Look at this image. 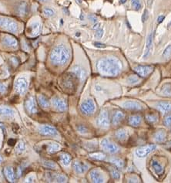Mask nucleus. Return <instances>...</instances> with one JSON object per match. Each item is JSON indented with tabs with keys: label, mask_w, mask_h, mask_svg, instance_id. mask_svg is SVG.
<instances>
[{
	"label": "nucleus",
	"mask_w": 171,
	"mask_h": 183,
	"mask_svg": "<svg viewBox=\"0 0 171 183\" xmlns=\"http://www.w3.org/2000/svg\"><path fill=\"white\" fill-rule=\"evenodd\" d=\"M122 67L120 61L113 57L102 58L96 63L98 71L105 76H117L120 73Z\"/></svg>",
	"instance_id": "1"
},
{
	"label": "nucleus",
	"mask_w": 171,
	"mask_h": 183,
	"mask_svg": "<svg viewBox=\"0 0 171 183\" xmlns=\"http://www.w3.org/2000/svg\"><path fill=\"white\" fill-rule=\"evenodd\" d=\"M70 58V53L65 45H59L53 49L50 53V61L56 66H63Z\"/></svg>",
	"instance_id": "2"
},
{
	"label": "nucleus",
	"mask_w": 171,
	"mask_h": 183,
	"mask_svg": "<svg viewBox=\"0 0 171 183\" xmlns=\"http://www.w3.org/2000/svg\"><path fill=\"white\" fill-rule=\"evenodd\" d=\"M0 28L9 33H15L18 31V24L13 19L6 17H0Z\"/></svg>",
	"instance_id": "3"
},
{
	"label": "nucleus",
	"mask_w": 171,
	"mask_h": 183,
	"mask_svg": "<svg viewBox=\"0 0 171 183\" xmlns=\"http://www.w3.org/2000/svg\"><path fill=\"white\" fill-rule=\"evenodd\" d=\"M96 124L99 128L103 129H106L110 127V120L109 113L106 110H103L100 114H99L96 120Z\"/></svg>",
	"instance_id": "4"
},
{
	"label": "nucleus",
	"mask_w": 171,
	"mask_h": 183,
	"mask_svg": "<svg viewBox=\"0 0 171 183\" xmlns=\"http://www.w3.org/2000/svg\"><path fill=\"white\" fill-rule=\"evenodd\" d=\"M81 111L86 115H91L96 111V104L94 101L91 99H87L84 101L81 104Z\"/></svg>",
	"instance_id": "5"
},
{
	"label": "nucleus",
	"mask_w": 171,
	"mask_h": 183,
	"mask_svg": "<svg viewBox=\"0 0 171 183\" xmlns=\"http://www.w3.org/2000/svg\"><path fill=\"white\" fill-rule=\"evenodd\" d=\"M29 83L25 77L18 78L15 82V90L19 94L23 95L27 91Z\"/></svg>",
	"instance_id": "6"
},
{
	"label": "nucleus",
	"mask_w": 171,
	"mask_h": 183,
	"mask_svg": "<svg viewBox=\"0 0 171 183\" xmlns=\"http://www.w3.org/2000/svg\"><path fill=\"white\" fill-rule=\"evenodd\" d=\"M101 146L106 152L110 154H116L120 152V148L116 144L113 143L107 138L103 139L101 141Z\"/></svg>",
	"instance_id": "7"
},
{
	"label": "nucleus",
	"mask_w": 171,
	"mask_h": 183,
	"mask_svg": "<svg viewBox=\"0 0 171 183\" xmlns=\"http://www.w3.org/2000/svg\"><path fill=\"white\" fill-rule=\"evenodd\" d=\"M156 146L155 145H149L146 146H143L136 150V155L139 158H145L150 152L156 149Z\"/></svg>",
	"instance_id": "8"
},
{
	"label": "nucleus",
	"mask_w": 171,
	"mask_h": 183,
	"mask_svg": "<svg viewBox=\"0 0 171 183\" xmlns=\"http://www.w3.org/2000/svg\"><path fill=\"white\" fill-rule=\"evenodd\" d=\"M39 133L43 136H56L58 131L56 129L50 125H42L38 128Z\"/></svg>",
	"instance_id": "9"
},
{
	"label": "nucleus",
	"mask_w": 171,
	"mask_h": 183,
	"mask_svg": "<svg viewBox=\"0 0 171 183\" xmlns=\"http://www.w3.org/2000/svg\"><path fill=\"white\" fill-rule=\"evenodd\" d=\"M52 104L53 107L57 111H65L67 109V103L66 101H64L59 97H54L52 99Z\"/></svg>",
	"instance_id": "10"
},
{
	"label": "nucleus",
	"mask_w": 171,
	"mask_h": 183,
	"mask_svg": "<svg viewBox=\"0 0 171 183\" xmlns=\"http://www.w3.org/2000/svg\"><path fill=\"white\" fill-rule=\"evenodd\" d=\"M136 73L142 77H146L149 76L153 71V67L152 66H137L134 68Z\"/></svg>",
	"instance_id": "11"
},
{
	"label": "nucleus",
	"mask_w": 171,
	"mask_h": 183,
	"mask_svg": "<svg viewBox=\"0 0 171 183\" xmlns=\"http://www.w3.org/2000/svg\"><path fill=\"white\" fill-rule=\"evenodd\" d=\"M25 108L27 110V111L30 114H36L38 108H37V104H36V98L33 96H30L27 98L25 104Z\"/></svg>",
	"instance_id": "12"
},
{
	"label": "nucleus",
	"mask_w": 171,
	"mask_h": 183,
	"mask_svg": "<svg viewBox=\"0 0 171 183\" xmlns=\"http://www.w3.org/2000/svg\"><path fill=\"white\" fill-rule=\"evenodd\" d=\"M122 107L125 109L131 110V111H141L144 109V107L141 104L137 101H127L122 104Z\"/></svg>",
	"instance_id": "13"
},
{
	"label": "nucleus",
	"mask_w": 171,
	"mask_h": 183,
	"mask_svg": "<svg viewBox=\"0 0 171 183\" xmlns=\"http://www.w3.org/2000/svg\"><path fill=\"white\" fill-rule=\"evenodd\" d=\"M125 118V114L122 111L116 110L114 111L112 115V124L114 126H117L120 124Z\"/></svg>",
	"instance_id": "14"
},
{
	"label": "nucleus",
	"mask_w": 171,
	"mask_h": 183,
	"mask_svg": "<svg viewBox=\"0 0 171 183\" xmlns=\"http://www.w3.org/2000/svg\"><path fill=\"white\" fill-rule=\"evenodd\" d=\"M89 176L93 182L102 183L104 182V177L101 172L98 169H93L89 173Z\"/></svg>",
	"instance_id": "15"
},
{
	"label": "nucleus",
	"mask_w": 171,
	"mask_h": 183,
	"mask_svg": "<svg viewBox=\"0 0 171 183\" xmlns=\"http://www.w3.org/2000/svg\"><path fill=\"white\" fill-rule=\"evenodd\" d=\"M72 74H74V76L76 78H78L79 80H80L81 81L85 80L86 77H87V72L83 68H82L80 66H75L72 68Z\"/></svg>",
	"instance_id": "16"
},
{
	"label": "nucleus",
	"mask_w": 171,
	"mask_h": 183,
	"mask_svg": "<svg viewBox=\"0 0 171 183\" xmlns=\"http://www.w3.org/2000/svg\"><path fill=\"white\" fill-rule=\"evenodd\" d=\"M14 115L15 111L11 107L0 105V118H13Z\"/></svg>",
	"instance_id": "17"
},
{
	"label": "nucleus",
	"mask_w": 171,
	"mask_h": 183,
	"mask_svg": "<svg viewBox=\"0 0 171 183\" xmlns=\"http://www.w3.org/2000/svg\"><path fill=\"white\" fill-rule=\"evenodd\" d=\"M3 172H4V175L6 176V179L9 182H15V179H16V176H15V174L14 172L13 167H6L4 168Z\"/></svg>",
	"instance_id": "18"
},
{
	"label": "nucleus",
	"mask_w": 171,
	"mask_h": 183,
	"mask_svg": "<svg viewBox=\"0 0 171 183\" xmlns=\"http://www.w3.org/2000/svg\"><path fill=\"white\" fill-rule=\"evenodd\" d=\"M72 167H73L74 171H75L76 172L79 173V174L84 173L88 169V168H89L88 165L85 164V163H82V162H77V161L73 162Z\"/></svg>",
	"instance_id": "19"
},
{
	"label": "nucleus",
	"mask_w": 171,
	"mask_h": 183,
	"mask_svg": "<svg viewBox=\"0 0 171 183\" xmlns=\"http://www.w3.org/2000/svg\"><path fill=\"white\" fill-rule=\"evenodd\" d=\"M48 177H49V180L50 182H67L66 176L62 175V174L49 173Z\"/></svg>",
	"instance_id": "20"
},
{
	"label": "nucleus",
	"mask_w": 171,
	"mask_h": 183,
	"mask_svg": "<svg viewBox=\"0 0 171 183\" xmlns=\"http://www.w3.org/2000/svg\"><path fill=\"white\" fill-rule=\"evenodd\" d=\"M17 13L20 16H25L29 13V6L25 2H19L16 7Z\"/></svg>",
	"instance_id": "21"
},
{
	"label": "nucleus",
	"mask_w": 171,
	"mask_h": 183,
	"mask_svg": "<svg viewBox=\"0 0 171 183\" xmlns=\"http://www.w3.org/2000/svg\"><path fill=\"white\" fill-rule=\"evenodd\" d=\"M2 43L8 47H15L18 45V41L13 36H6L2 40Z\"/></svg>",
	"instance_id": "22"
},
{
	"label": "nucleus",
	"mask_w": 171,
	"mask_h": 183,
	"mask_svg": "<svg viewBox=\"0 0 171 183\" xmlns=\"http://www.w3.org/2000/svg\"><path fill=\"white\" fill-rule=\"evenodd\" d=\"M153 48V33H150L146 39V50H145V53L144 55V58L146 59L149 57V55L151 53Z\"/></svg>",
	"instance_id": "23"
},
{
	"label": "nucleus",
	"mask_w": 171,
	"mask_h": 183,
	"mask_svg": "<svg viewBox=\"0 0 171 183\" xmlns=\"http://www.w3.org/2000/svg\"><path fill=\"white\" fill-rule=\"evenodd\" d=\"M156 107L161 112L167 113L171 111V103L167 101H160L156 104Z\"/></svg>",
	"instance_id": "24"
},
{
	"label": "nucleus",
	"mask_w": 171,
	"mask_h": 183,
	"mask_svg": "<svg viewBox=\"0 0 171 183\" xmlns=\"http://www.w3.org/2000/svg\"><path fill=\"white\" fill-rule=\"evenodd\" d=\"M142 122V118L139 115H132L128 119V123L133 127H139Z\"/></svg>",
	"instance_id": "25"
},
{
	"label": "nucleus",
	"mask_w": 171,
	"mask_h": 183,
	"mask_svg": "<svg viewBox=\"0 0 171 183\" xmlns=\"http://www.w3.org/2000/svg\"><path fill=\"white\" fill-rule=\"evenodd\" d=\"M115 136H116V138L118 139L119 141H123L127 138L128 135H127V131L124 130V129H119L115 133Z\"/></svg>",
	"instance_id": "26"
},
{
	"label": "nucleus",
	"mask_w": 171,
	"mask_h": 183,
	"mask_svg": "<svg viewBox=\"0 0 171 183\" xmlns=\"http://www.w3.org/2000/svg\"><path fill=\"white\" fill-rule=\"evenodd\" d=\"M59 159H60V162H62V164L63 165H65V166L70 165V164L71 163V162H72L71 156L66 153L61 154V155H60V157H59Z\"/></svg>",
	"instance_id": "27"
},
{
	"label": "nucleus",
	"mask_w": 171,
	"mask_h": 183,
	"mask_svg": "<svg viewBox=\"0 0 171 183\" xmlns=\"http://www.w3.org/2000/svg\"><path fill=\"white\" fill-rule=\"evenodd\" d=\"M155 141L156 142H163L166 138V131L163 129L157 131L154 135Z\"/></svg>",
	"instance_id": "28"
},
{
	"label": "nucleus",
	"mask_w": 171,
	"mask_h": 183,
	"mask_svg": "<svg viewBox=\"0 0 171 183\" xmlns=\"http://www.w3.org/2000/svg\"><path fill=\"white\" fill-rule=\"evenodd\" d=\"M38 101L39 105L41 107L44 108V109H47L49 108V106H50V104H49V101H48L46 97L42 96V95H39L38 97Z\"/></svg>",
	"instance_id": "29"
},
{
	"label": "nucleus",
	"mask_w": 171,
	"mask_h": 183,
	"mask_svg": "<svg viewBox=\"0 0 171 183\" xmlns=\"http://www.w3.org/2000/svg\"><path fill=\"white\" fill-rule=\"evenodd\" d=\"M41 31V25L39 23H34L32 26H31V35L32 36H38L39 34L40 33Z\"/></svg>",
	"instance_id": "30"
},
{
	"label": "nucleus",
	"mask_w": 171,
	"mask_h": 183,
	"mask_svg": "<svg viewBox=\"0 0 171 183\" xmlns=\"http://www.w3.org/2000/svg\"><path fill=\"white\" fill-rule=\"evenodd\" d=\"M60 149V145L56 142H51L47 145V152L49 153H55Z\"/></svg>",
	"instance_id": "31"
},
{
	"label": "nucleus",
	"mask_w": 171,
	"mask_h": 183,
	"mask_svg": "<svg viewBox=\"0 0 171 183\" xmlns=\"http://www.w3.org/2000/svg\"><path fill=\"white\" fill-rule=\"evenodd\" d=\"M151 165H152V167L153 168V170L155 171V172H156L157 175H161V174L163 172V170H164V169H163V166H162L158 162H156V161L154 160L152 161Z\"/></svg>",
	"instance_id": "32"
},
{
	"label": "nucleus",
	"mask_w": 171,
	"mask_h": 183,
	"mask_svg": "<svg viewBox=\"0 0 171 183\" xmlns=\"http://www.w3.org/2000/svg\"><path fill=\"white\" fill-rule=\"evenodd\" d=\"M89 157L93 159H95V160H104L106 158V155L105 154L102 153V152H96V153H93L89 155Z\"/></svg>",
	"instance_id": "33"
},
{
	"label": "nucleus",
	"mask_w": 171,
	"mask_h": 183,
	"mask_svg": "<svg viewBox=\"0 0 171 183\" xmlns=\"http://www.w3.org/2000/svg\"><path fill=\"white\" fill-rule=\"evenodd\" d=\"M110 162L113 163V165H115L117 168H122L124 167V162L123 161L120 159V158H112L110 159Z\"/></svg>",
	"instance_id": "34"
},
{
	"label": "nucleus",
	"mask_w": 171,
	"mask_h": 183,
	"mask_svg": "<svg viewBox=\"0 0 171 183\" xmlns=\"http://www.w3.org/2000/svg\"><path fill=\"white\" fill-rule=\"evenodd\" d=\"M42 165L46 168H51V169H56L57 167H58L55 162H53V161L50 160H43L42 161Z\"/></svg>",
	"instance_id": "35"
},
{
	"label": "nucleus",
	"mask_w": 171,
	"mask_h": 183,
	"mask_svg": "<svg viewBox=\"0 0 171 183\" xmlns=\"http://www.w3.org/2000/svg\"><path fill=\"white\" fill-rule=\"evenodd\" d=\"M161 93H162L163 95H166V96L170 97L171 96V84H165L164 86L163 87L162 90H161Z\"/></svg>",
	"instance_id": "36"
},
{
	"label": "nucleus",
	"mask_w": 171,
	"mask_h": 183,
	"mask_svg": "<svg viewBox=\"0 0 171 183\" xmlns=\"http://www.w3.org/2000/svg\"><path fill=\"white\" fill-rule=\"evenodd\" d=\"M146 120L150 124H154L158 121V117L156 114H149L146 115Z\"/></svg>",
	"instance_id": "37"
},
{
	"label": "nucleus",
	"mask_w": 171,
	"mask_h": 183,
	"mask_svg": "<svg viewBox=\"0 0 171 183\" xmlns=\"http://www.w3.org/2000/svg\"><path fill=\"white\" fill-rule=\"evenodd\" d=\"M127 81H128V83L130 84H136L139 82V77L136 76V75H131V76H129V77H128Z\"/></svg>",
	"instance_id": "38"
},
{
	"label": "nucleus",
	"mask_w": 171,
	"mask_h": 183,
	"mask_svg": "<svg viewBox=\"0 0 171 183\" xmlns=\"http://www.w3.org/2000/svg\"><path fill=\"white\" fill-rule=\"evenodd\" d=\"M43 13H44L45 16H46L48 17H53V16L55 15V12L53 10V9L51 8H45L44 10H43Z\"/></svg>",
	"instance_id": "39"
},
{
	"label": "nucleus",
	"mask_w": 171,
	"mask_h": 183,
	"mask_svg": "<svg viewBox=\"0 0 171 183\" xmlns=\"http://www.w3.org/2000/svg\"><path fill=\"white\" fill-rule=\"evenodd\" d=\"M110 172H111V175H112V177L114 179H119L120 178V174L118 170L116 169V168H111V169H110Z\"/></svg>",
	"instance_id": "40"
},
{
	"label": "nucleus",
	"mask_w": 171,
	"mask_h": 183,
	"mask_svg": "<svg viewBox=\"0 0 171 183\" xmlns=\"http://www.w3.org/2000/svg\"><path fill=\"white\" fill-rule=\"evenodd\" d=\"M25 149V145L23 142H19L18 145H17L16 147V151L18 153H22L23 152H24Z\"/></svg>",
	"instance_id": "41"
},
{
	"label": "nucleus",
	"mask_w": 171,
	"mask_h": 183,
	"mask_svg": "<svg viewBox=\"0 0 171 183\" xmlns=\"http://www.w3.org/2000/svg\"><path fill=\"white\" fill-rule=\"evenodd\" d=\"M163 124L167 127L171 126V114L165 117L164 120H163Z\"/></svg>",
	"instance_id": "42"
},
{
	"label": "nucleus",
	"mask_w": 171,
	"mask_h": 183,
	"mask_svg": "<svg viewBox=\"0 0 171 183\" xmlns=\"http://www.w3.org/2000/svg\"><path fill=\"white\" fill-rule=\"evenodd\" d=\"M132 4H133V6L134 7L136 10L138 11L141 8V4H140V2L139 0H133L132 1Z\"/></svg>",
	"instance_id": "43"
},
{
	"label": "nucleus",
	"mask_w": 171,
	"mask_h": 183,
	"mask_svg": "<svg viewBox=\"0 0 171 183\" xmlns=\"http://www.w3.org/2000/svg\"><path fill=\"white\" fill-rule=\"evenodd\" d=\"M171 53V45H169L168 46H167V48L165 49L163 53V57H169Z\"/></svg>",
	"instance_id": "44"
},
{
	"label": "nucleus",
	"mask_w": 171,
	"mask_h": 183,
	"mask_svg": "<svg viewBox=\"0 0 171 183\" xmlns=\"http://www.w3.org/2000/svg\"><path fill=\"white\" fill-rule=\"evenodd\" d=\"M77 130L81 134H86V133H87V128L85 126H83V125H80V126L77 127Z\"/></svg>",
	"instance_id": "45"
},
{
	"label": "nucleus",
	"mask_w": 171,
	"mask_h": 183,
	"mask_svg": "<svg viewBox=\"0 0 171 183\" xmlns=\"http://www.w3.org/2000/svg\"><path fill=\"white\" fill-rule=\"evenodd\" d=\"M148 17H149V14H148V10L147 9H145L143 13V16H142V21L143 23H145L148 19Z\"/></svg>",
	"instance_id": "46"
},
{
	"label": "nucleus",
	"mask_w": 171,
	"mask_h": 183,
	"mask_svg": "<svg viewBox=\"0 0 171 183\" xmlns=\"http://www.w3.org/2000/svg\"><path fill=\"white\" fill-rule=\"evenodd\" d=\"M103 29H99L97 30L96 33V36L97 37V38H102V36H103Z\"/></svg>",
	"instance_id": "47"
},
{
	"label": "nucleus",
	"mask_w": 171,
	"mask_h": 183,
	"mask_svg": "<svg viewBox=\"0 0 171 183\" xmlns=\"http://www.w3.org/2000/svg\"><path fill=\"white\" fill-rule=\"evenodd\" d=\"M88 19L90 20L91 22H93V23H97V17L96 16L93 15V14H90V15L88 16Z\"/></svg>",
	"instance_id": "48"
},
{
	"label": "nucleus",
	"mask_w": 171,
	"mask_h": 183,
	"mask_svg": "<svg viewBox=\"0 0 171 183\" xmlns=\"http://www.w3.org/2000/svg\"><path fill=\"white\" fill-rule=\"evenodd\" d=\"M25 182H36V177L35 175H30L27 178V179H25Z\"/></svg>",
	"instance_id": "49"
},
{
	"label": "nucleus",
	"mask_w": 171,
	"mask_h": 183,
	"mask_svg": "<svg viewBox=\"0 0 171 183\" xmlns=\"http://www.w3.org/2000/svg\"><path fill=\"white\" fill-rule=\"evenodd\" d=\"M6 91V87L3 84L0 83V94H5Z\"/></svg>",
	"instance_id": "50"
},
{
	"label": "nucleus",
	"mask_w": 171,
	"mask_h": 183,
	"mask_svg": "<svg viewBox=\"0 0 171 183\" xmlns=\"http://www.w3.org/2000/svg\"><path fill=\"white\" fill-rule=\"evenodd\" d=\"M93 44H94L95 46H96V47H99V48H105L106 47V45L99 42H95Z\"/></svg>",
	"instance_id": "51"
},
{
	"label": "nucleus",
	"mask_w": 171,
	"mask_h": 183,
	"mask_svg": "<svg viewBox=\"0 0 171 183\" xmlns=\"http://www.w3.org/2000/svg\"><path fill=\"white\" fill-rule=\"evenodd\" d=\"M165 19L164 16H159L158 18H157V23L160 24V23H163V21Z\"/></svg>",
	"instance_id": "52"
},
{
	"label": "nucleus",
	"mask_w": 171,
	"mask_h": 183,
	"mask_svg": "<svg viewBox=\"0 0 171 183\" xmlns=\"http://www.w3.org/2000/svg\"><path fill=\"white\" fill-rule=\"evenodd\" d=\"M99 27H100V23H96L93 26V30H99Z\"/></svg>",
	"instance_id": "53"
},
{
	"label": "nucleus",
	"mask_w": 171,
	"mask_h": 183,
	"mask_svg": "<svg viewBox=\"0 0 171 183\" xmlns=\"http://www.w3.org/2000/svg\"><path fill=\"white\" fill-rule=\"evenodd\" d=\"M22 175V170H21V168L19 167L18 168V170H17V177H20Z\"/></svg>",
	"instance_id": "54"
},
{
	"label": "nucleus",
	"mask_w": 171,
	"mask_h": 183,
	"mask_svg": "<svg viewBox=\"0 0 171 183\" xmlns=\"http://www.w3.org/2000/svg\"><path fill=\"white\" fill-rule=\"evenodd\" d=\"M129 182H139V179L137 178H136V179H129Z\"/></svg>",
	"instance_id": "55"
},
{
	"label": "nucleus",
	"mask_w": 171,
	"mask_h": 183,
	"mask_svg": "<svg viewBox=\"0 0 171 183\" xmlns=\"http://www.w3.org/2000/svg\"><path fill=\"white\" fill-rule=\"evenodd\" d=\"M80 19L81 20H84V14H83V13H81L80 16Z\"/></svg>",
	"instance_id": "56"
},
{
	"label": "nucleus",
	"mask_w": 171,
	"mask_h": 183,
	"mask_svg": "<svg viewBox=\"0 0 171 183\" xmlns=\"http://www.w3.org/2000/svg\"><path fill=\"white\" fill-rule=\"evenodd\" d=\"M63 11H64V12H65V13H66V15H69V12H68V10H67V9H66L63 8Z\"/></svg>",
	"instance_id": "57"
},
{
	"label": "nucleus",
	"mask_w": 171,
	"mask_h": 183,
	"mask_svg": "<svg viewBox=\"0 0 171 183\" xmlns=\"http://www.w3.org/2000/svg\"><path fill=\"white\" fill-rule=\"evenodd\" d=\"M126 2H127V0H120V2L121 4H123Z\"/></svg>",
	"instance_id": "58"
},
{
	"label": "nucleus",
	"mask_w": 171,
	"mask_h": 183,
	"mask_svg": "<svg viewBox=\"0 0 171 183\" xmlns=\"http://www.w3.org/2000/svg\"><path fill=\"white\" fill-rule=\"evenodd\" d=\"M2 161H3V158H2V157L0 156V165H1V163H2Z\"/></svg>",
	"instance_id": "59"
},
{
	"label": "nucleus",
	"mask_w": 171,
	"mask_h": 183,
	"mask_svg": "<svg viewBox=\"0 0 171 183\" xmlns=\"http://www.w3.org/2000/svg\"><path fill=\"white\" fill-rule=\"evenodd\" d=\"M39 1H40V2H48L49 0H39Z\"/></svg>",
	"instance_id": "60"
},
{
	"label": "nucleus",
	"mask_w": 171,
	"mask_h": 183,
	"mask_svg": "<svg viewBox=\"0 0 171 183\" xmlns=\"http://www.w3.org/2000/svg\"><path fill=\"white\" fill-rule=\"evenodd\" d=\"M168 26H171V21L170 22V23H169V24H168Z\"/></svg>",
	"instance_id": "61"
}]
</instances>
